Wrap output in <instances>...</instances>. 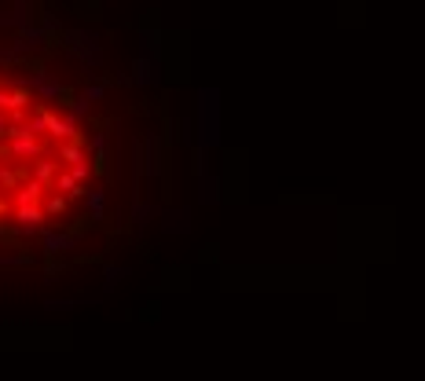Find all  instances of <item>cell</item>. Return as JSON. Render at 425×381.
I'll list each match as a JSON object with an SVG mask.
<instances>
[{
	"label": "cell",
	"instance_id": "obj_1",
	"mask_svg": "<svg viewBox=\"0 0 425 381\" xmlns=\"http://www.w3.org/2000/svg\"><path fill=\"white\" fill-rule=\"evenodd\" d=\"M217 99L220 95L212 88H206L198 99V143H202V151L220 140V103Z\"/></svg>",
	"mask_w": 425,
	"mask_h": 381
},
{
	"label": "cell",
	"instance_id": "obj_2",
	"mask_svg": "<svg viewBox=\"0 0 425 381\" xmlns=\"http://www.w3.org/2000/svg\"><path fill=\"white\" fill-rule=\"evenodd\" d=\"M8 140H12V158L15 162H29V158H40V140L34 132H26L23 125H12V136H8Z\"/></svg>",
	"mask_w": 425,
	"mask_h": 381
},
{
	"label": "cell",
	"instance_id": "obj_3",
	"mask_svg": "<svg viewBox=\"0 0 425 381\" xmlns=\"http://www.w3.org/2000/svg\"><path fill=\"white\" fill-rule=\"evenodd\" d=\"M40 195H45V184H40V180H34V176H26L23 184L15 187V206H37Z\"/></svg>",
	"mask_w": 425,
	"mask_h": 381
},
{
	"label": "cell",
	"instance_id": "obj_4",
	"mask_svg": "<svg viewBox=\"0 0 425 381\" xmlns=\"http://www.w3.org/2000/svg\"><path fill=\"white\" fill-rule=\"evenodd\" d=\"M48 136L59 143H73L77 140V125H73L70 118H59V114H51L48 118Z\"/></svg>",
	"mask_w": 425,
	"mask_h": 381
},
{
	"label": "cell",
	"instance_id": "obj_5",
	"mask_svg": "<svg viewBox=\"0 0 425 381\" xmlns=\"http://www.w3.org/2000/svg\"><path fill=\"white\" fill-rule=\"evenodd\" d=\"M29 88H34V92H37L45 103H51V99H62V84H56V81H51L45 70H37V73H34V81H29Z\"/></svg>",
	"mask_w": 425,
	"mask_h": 381
},
{
	"label": "cell",
	"instance_id": "obj_6",
	"mask_svg": "<svg viewBox=\"0 0 425 381\" xmlns=\"http://www.w3.org/2000/svg\"><path fill=\"white\" fill-rule=\"evenodd\" d=\"M59 162H66L70 169L88 162V140H73V143H59Z\"/></svg>",
	"mask_w": 425,
	"mask_h": 381
},
{
	"label": "cell",
	"instance_id": "obj_7",
	"mask_svg": "<svg viewBox=\"0 0 425 381\" xmlns=\"http://www.w3.org/2000/svg\"><path fill=\"white\" fill-rule=\"evenodd\" d=\"M45 209L40 206H15V220L19 228H34V231H45Z\"/></svg>",
	"mask_w": 425,
	"mask_h": 381
},
{
	"label": "cell",
	"instance_id": "obj_8",
	"mask_svg": "<svg viewBox=\"0 0 425 381\" xmlns=\"http://www.w3.org/2000/svg\"><path fill=\"white\" fill-rule=\"evenodd\" d=\"M73 235H59V231H45V253L48 257H59V253H66V249H73Z\"/></svg>",
	"mask_w": 425,
	"mask_h": 381
},
{
	"label": "cell",
	"instance_id": "obj_9",
	"mask_svg": "<svg viewBox=\"0 0 425 381\" xmlns=\"http://www.w3.org/2000/svg\"><path fill=\"white\" fill-rule=\"evenodd\" d=\"M34 180H40V184H56L59 176V162H51V158H37L34 162V173H29Z\"/></svg>",
	"mask_w": 425,
	"mask_h": 381
},
{
	"label": "cell",
	"instance_id": "obj_10",
	"mask_svg": "<svg viewBox=\"0 0 425 381\" xmlns=\"http://www.w3.org/2000/svg\"><path fill=\"white\" fill-rule=\"evenodd\" d=\"M51 187H56V190H62L66 198L88 195V187H81V184H77V176H73V173H59V176H56V184H51Z\"/></svg>",
	"mask_w": 425,
	"mask_h": 381
},
{
	"label": "cell",
	"instance_id": "obj_11",
	"mask_svg": "<svg viewBox=\"0 0 425 381\" xmlns=\"http://www.w3.org/2000/svg\"><path fill=\"white\" fill-rule=\"evenodd\" d=\"M84 198H88V213H92V220H103V213H106V190H103V187H92Z\"/></svg>",
	"mask_w": 425,
	"mask_h": 381
},
{
	"label": "cell",
	"instance_id": "obj_12",
	"mask_svg": "<svg viewBox=\"0 0 425 381\" xmlns=\"http://www.w3.org/2000/svg\"><path fill=\"white\" fill-rule=\"evenodd\" d=\"M151 81H158V62L143 56L136 62V84H151Z\"/></svg>",
	"mask_w": 425,
	"mask_h": 381
},
{
	"label": "cell",
	"instance_id": "obj_13",
	"mask_svg": "<svg viewBox=\"0 0 425 381\" xmlns=\"http://www.w3.org/2000/svg\"><path fill=\"white\" fill-rule=\"evenodd\" d=\"M19 40H23V45H26L29 51L45 48V34H40V29H29V26H23V29H19Z\"/></svg>",
	"mask_w": 425,
	"mask_h": 381
},
{
	"label": "cell",
	"instance_id": "obj_14",
	"mask_svg": "<svg viewBox=\"0 0 425 381\" xmlns=\"http://www.w3.org/2000/svg\"><path fill=\"white\" fill-rule=\"evenodd\" d=\"M48 118H51V110H37L34 118H29V125H26V132H34V136H40V132H48Z\"/></svg>",
	"mask_w": 425,
	"mask_h": 381
},
{
	"label": "cell",
	"instance_id": "obj_15",
	"mask_svg": "<svg viewBox=\"0 0 425 381\" xmlns=\"http://www.w3.org/2000/svg\"><path fill=\"white\" fill-rule=\"evenodd\" d=\"M66 202H70L66 195H51L48 202H45V213L48 217H62V213H66Z\"/></svg>",
	"mask_w": 425,
	"mask_h": 381
},
{
	"label": "cell",
	"instance_id": "obj_16",
	"mask_svg": "<svg viewBox=\"0 0 425 381\" xmlns=\"http://www.w3.org/2000/svg\"><path fill=\"white\" fill-rule=\"evenodd\" d=\"M88 147L95 151V158H103V151H106V132H95L92 140H88Z\"/></svg>",
	"mask_w": 425,
	"mask_h": 381
},
{
	"label": "cell",
	"instance_id": "obj_17",
	"mask_svg": "<svg viewBox=\"0 0 425 381\" xmlns=\"http://www.w3.org/2000/svg\"><path fill=\"white\" fill-rule=\"evenodd\" d=\"M202 198H206V202H217V180H206V184H202Z\"/></svg>",
	"mask_w": 425,
	"mask_h": 381
},
{
	"label": "cell",
	"instance_id": "obj_18",
	"mask_svg": "<svg viewBox=\"0 0 425 381\" xmlns=\"http://www.w3.org/2000/svg\"><path fill=\"white\" fill-rule=\"evenodd\" d=\"M70 173L77 176V184H81V180H88V176H92V165H88V162H81V165H73Z\"/></svg>",
	"mask_w": 425,
	"mask_h": 381
},
{
	"label": "cell",
	"instance_id": "obj_19",
	"mask_svg": "<svg viewBox=\"0 0 425 381\" xmlns=\"http://www.w3.org/2000/svg\"><path fill=\"white\" fill-rule=\"evenodd\" d=\"M84 99H88V103H99V99H103V84H92V88H84Z\"/></svg>",
	"mask_w": 425,
	"mask_h": 381
},
{
	"label": "cell",
	"instance_id": "obj_20",
	"mask_svg": "<svg viewBox=\"0 0 425 381\" xmlns=\"http://www.w3.org/2000/svg\"><path fill=\"white\" fill-rule=\"evenodd\" d=\"M121 275H125V271H121V268H114V264H110V268H106V286H114V282L121 279Z\"/></svg>",
	"mask_w": 425,
	"mask_h": 381
},
{
	"label": "cell",
	"instance_id": "obj_21",
	"mask_svg": "<svg viewBox=\"0 0 425 381\" xmlns=\"http://www.w3.org/2000/svg\"><path fill=\"white\" fill-rule=\"evenodd\" d=\"M147 217H154V209L151 206H136V220H140V224H143Z\"/></svg>",
	"mask_w": 425,
	"mask_h": 381
},
{
	"label": "cell",
	"instance_id": "obj_22",
	"mask_svg": "<svg viewBox=\"0 0 425 381\" xmlns=\"http://www.w3.org/2000/svg\"><path fill=\"white\" fill-rule=\"evenodd\" d=\"M4 231H8V224H4V217H0V235H4Z\"/></svg>",
	"mask_w": 425,
	"mask_h": 381
}]
</instances>
